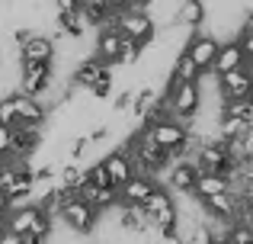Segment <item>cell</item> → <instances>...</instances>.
<instances>
[{
  "instance_id": "6",
  "label": "cell",
  "mask_w": 253,
  "mask_h": 244,
  "mask_svg": "<svg viewBox=\"0 0 253 244\" xmlns=\"http://www.w3.org/2000/svg\"><path fill=\"white\" fill-rule=\"evenodd\" d=\"M250 87H253V81H250L247 64L218 77V94H221V100H244V97H250Z\"/></svg>"
},
{
  "instance_id": "16",
  "label": "cell",
  "mask_w": 253,
  "mask_h": 244,
  "mask_svg": "<svg viewBox=\"0 0 253 244\" xmlns=\"http://www.w3.org/2000/svg\"><path fill=\"white\" fill-rule=\"evenodd\" d=\"M36 215H39V209H36V206L10 209V212H6V219H3V225L10 228V232H16V235H29V232H32V225H36Z\"/></svg>"
},
{
  "instance_id": "26",
  "label": "cell",
  "mask_w": 253,
  "mask_h": 244,
  "mask_svg": "<svg viewBox=\"0 0 253 244\" xmlns=\"http://www.w3.org/2000/svg\"><path fill=\"white\" fill-rule=\"evenodd\" d=\"M221 244H228V241H221Z\"/></svg>"
},
{
  "instance_id": "10",
  "label": "cell",
  "mask_w": 253,
  "mask_h": 244,
  "mask_svg": "<svg viewBox=\"0 0 253 244\" xmlns=\"http://www.w3.org/2000/svg\"><path fill=\"white\" fill-rule=\"evenodd\" d=\"M247 64V58H244V51H241V45L234 42V39H228V42H218V51H215V61H211V74H228V71H234V68H244Z\"/></svg>"
},
{
  "instance_id": "22",
  "label": "cell",
  "mask_w": 253,
  "mask_h": 244,
  "mask_svg": "<svg viewBox=\"0 0 253 244\" xmlns=\"http://www.w3.org/2000/svg\"><path fill=\"white\" fill-rule=\"evenodd\" d=\"M84 0H55V10L58 13H71V10H81Z\"/></svg>"
},
{
  "instance_id": "7",
  "label": "cell",
  "mask_w": 253,
  "mask_h": 244,
  "mask_svg": "<svg viewBox=\"0 0 253 244\" xmlns=\"http://www.w3.org/2000/svg\"><path fill=\"white\" fill-rule=\"evenodd\" d=\"M209 19V0H179L173 10V26L183 29H202Z\"/></svg>"
},
{
  "instance_id": "3",
  "label": "cell",
  "mask_w": 253,
  "mask_h": 244,
  "mask_svg": "<svg viewBox=\"0 0 253 244\" xmlns=\"http://www.w3.org/2000/svg\"><path fill=\"white\" fill-rule=\"evenodd\" d=\"M116 29H119V36L135 39L141 49H144V45H151V42L157 39V26H154V19H151L144 10H131V6L119 10V16H116Z\"/></svg>"
},
{
  "instance_id": "11",
  "label": "cell",
  "mask_w": 253,
  "mask_h": 244,
  "mask_svg": "<svg viewBox=\"0 0 253 244\" xmlns=\"http://www.w3.org/2000/svg\"><path fill=\"white\" fill-rule=\"evenodd\" d=\"M119 45H122V36H119V29H96V36H93V58H99L103 64H109V68H116V58H119Z\"/></svg>"
},
{
  "instance_id": "14",
  "label": "cell",
  "mask_w": 253,
  "mask_h": 244,
  "mask_svg": "<svg viewBox=\"0 0 253 244\" xmlns=\"http://www.w3.org/2000/svg\"><path fill=\"white\" fill-rule=\"evenodd\" d=\"M202 209H205V215H215V219L234 222V212H237V196H234V193H218V196H209V199H202Z\"/></svg>"
},
{
  "instance_id": "9",
  "label": "cell",
  "mask_w": 253,
  "mask_h": 244,
  "mask_svg": "<svg viewBox=\"0 0 253 244\" xmlns=\"http://www.w3.org/2000/svg\"><path fill=\"white\" fill-rule=\"evenodd\" d=\"M157 187H161V183H157L154 177H128V180L119 187V202H122V206H141Z\"/></svg>"
},
{
  "instance_id": "19",
  "label": "cell",
  "mask_w": 253,
  "mask_h": 244,
  "mask_svg": "<svg viewBox=\"0 0 253 244\" xmlns=\"http://www.w3.org/2000/svg\"><path fill=\"white\" fill-rule=\"evenodd\" d=\"M228 244H253V228L250 225H234V222H231Z\"/></svg>"
},
{
  "instance_id": "27",
  "label": "cell",
  "mask_w": 253,
  "mask_h": 244,
  "mask_svg": "<svg viewBox=\"0 0 253 244\" xmlns=\"http://www.w3.org/2000/svg\"><path fill=\"white\" fill-rule=\"evenodd\" d=\"M93 244H96V241H93Z\"/></svg>"
},
{
  "instance_id": "5",
  "label": "cell",
  "mask_w": 253,
  "mask_h": 244,
  "mask_svg": "<svg viewBox=\"0 0 253 244\" xmlns=\"http://www.w3.org/2000/svg\"><path fill=\"white\" fill-rule=\"evenodd\" d=\"M183 51L192 58V64H196L199 71H209L211 61H215V51H218V39L209 36V32H202V29H192V36L186 39Z\"/></svg>"
},
{
  "instance_id": "8",
  "label": "cell",
  "mask_w": 253,
  "mask_h": 244,
  "mask_svg": "<svg viewBox=\"0 0 253 244\" xmlns=\"http://www.w3.org/2000/svg\"><path fill=\"white\" fill-rule=\"evenodd\" d=\"M99 161H103L106 174H109V183H112L116 190L122 187L128 177H135V174H131V157H128V151H125L122 145H116V148H112L109 154H103Z\"/></svg>"
},
{
  "instance_id": "15",
  "label": "cell",
  "mask_w": 253,
  "mask_h": 244,
  "mask_svg": "<svg viewBox=\"0 0 253 244\" xmlns=\"http://www.w3.org/2000/svg\"><path fill=\"white\" fill-rule=\"evenodd\" d=\"M218 193H228V177H221V174H199L196 177V187H192L196 199H209V196H218Z\"/></svg>"
},
{
  "instance_id": "21",
  "label": "cell",
  "mask_w": 253,
  "mask_h": 244,
  "mask_svg": "<svg viewBox=\"0 0 253 244\" xmlns=\"http://www.w3.org/2000/svg\"><path fill=\"white\" fill-rule=\"evenodd\" d=\"M0 244H23V235H16L6 225H0Z\"/></svg>"
},
{
  "instance_id": "4",
  "label": "cell",
  "mask_w": 253,
  "mask_h": 244,
  "mask_svg": "<svg viewBox=\"0 0 253 244\" xmlns=\"http://www.w3.org/2000/svg\"><path fill=\"white\" fill-rule=\"evenodd\" d=\"M96 219H99V212L90 206V202H84V199H68L64 202V209L58 212V222H61L68 232H74V235H93V228H96Z\"/></svg>"
},
{
  "instance_id": "13",
  "label": "cell",
  "mask_w": 253,
  "mask_h": 244,
  "mask_svg": "<svg viewBox=\"0 0 253 244\" xmlns=\"http://www.w3.org/2000/svg\"><path fill=\"white\" fill-rule=\"evenodd\" d=\"M10 103H13V113H16V125L19 122H48V116H45L42 109V100H32V97H23V94H10Z\"/></svg>"
},
{
  "instance_id": "12",
  "label": "cell",
  "mask_w": 253,
  "mask_h": 244,
  "mask_svg": "<svg viewBox=\"0 0 253 244\" xmlns=\"http://www.w3.org/2000/svg\"><path fill=\"white\" fill-rule=\"evenodd\" d=\"M55 58V42L48 32H32L23 45H19V61H51Z\"/></svg>"
},
{
  "instance_id": "2",
  "label": "cell",
  "mask_w": 253,
  "mask_h": 244,
  "mask_svg": "<svg viewBox=\"0 0 253 244\" xmlns=\"http://www.w3.org/2000/svg\"><path fill=\"white\" fill-rule=\"evenodd\" d=\"M51 81H55L51 61H19V84H16V94L32 97V100H42V97L48 94Z\"/></svg>"
},
{
  "instance_id": "1",
  "label": "cell",
  "mask_w": 253,
  "mask_h": 244,
  "mask_svg": "<svg viewBox=\"0 0 253 244\" xmlns=\"http://www.w3.org/2000/svg\"><path fill=\"white\" fill-rule=\"evenodd\" d=\"M141 209H144V215H148V225H151L154 235L176 232V202H173V196L164 187H157L154 193L141 202Z\"/></svg>"
},
{
  "instance_id": "17",
  "label": "cell",
  "mask_w": 253,
  "mask_h": 244,
  "mask_svg": "<svg viewBox=\"0 0 253 244\" xmlns=\"http://www.w3.org/2000/svg\"><path fill=\"white\" fill-rule=\"evenodd\" d=\"M167 74L173 77V81H196L202 71L192 64V58L186 55V51H179V55H173V61H170V68H167Z\"/></svg>"
},
{
  "instance_id": "23",
  "label": "cell",
  "mask_w": 253,
  "mask_h": 244,
  "mask_svg": "<svg viewBox=\"0 0 253 244\" xmlns=\"http://www.w3.org/2000/svg\"><path fill=\"white\" fill-rule=\"evenodd\" d=\"M10 135H13L10 125H0V154H6V151H10Z\"/></svg>"
},
{
  "instance_id": "18",
  "label": "cell",
  "mask_w": 253,
  "mask_h": 244,
  "mask_svg": "<svg viewBox=\"0 0 253 244\" xmlns=\"http://www.w3.org/2000/svg\"><path fill=\"white\" fill-rule=\"evenodd\" d=\"M221 116H234V119L253 125V100L250 97H244V100H224L221 103Z\"/></svg>"
},
{
  "instance_id": "25",
  "label": "cell",
  "mask_w": 253,
  "mask_h": 244,
  "mask_svg": "<svg viewBox=\"0 0 253 244\" xmlns=\"http://www.w3.org/2000/svg\"><path fill=\"white\" fill-rule=\"evenodd\" d=\"M106 6H116V10H125V6H128V0H106Z\"/></svg>"
},
{
  "instance_id": "24",
  "label": "cell",
  "mask_w": 253,
  "mask_h": 244,
  "mask_svg": "<svg viewBox=\"0 0 253 244\" xmlns=\"http://www.w3.org/2000/svg\"><path fill=\"white\" fill-rule=\"evenodd\" d=\"M148 3H151V0H128L131 10H148Z\"/></svg>"
},
{
  "instance_id": "20",
  "label": "cell",
  "mask_w": 253,
  "mask_h": 244,
  "mask_svg": "<svg viewBox=\"0 0 253 244\" xmlns=\"http://www.w3.org/2000/svg\"><path fill=\"white\" fill-rule=\"evenodd\" d=\"M131 97H135L131 87H125L122 94H116V100H112V113H128V109H131Z\"/></svg>"
}]
</instances>
